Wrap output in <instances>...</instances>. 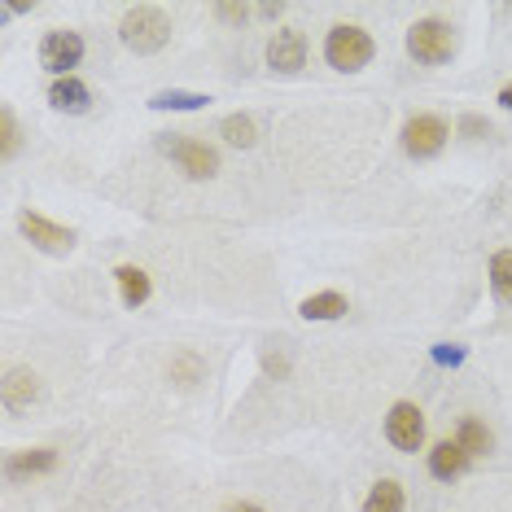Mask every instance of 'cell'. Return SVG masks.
Wrapping results in <instances>:
<instances>
[{"mask_svg": "<svg viewBox=\"0 0 512 512\" xmlns=\"http://www.w3.org/2000/svg\"><path fill=\"white\" fill-rule=\"evenodd\" d=\"M18 119H14V110H0V154L5 158H14L18 154Z\"/></svg>", "mask_w": 512, "mask_h": 512, "instance_id": "21", "label": "cell"}, {"mask_svg": "<svg viewBox=\"0 0 512 512\" xmlns=\"http://www.w3.org/2000/svg\"><path fill=\"white\" fill-rule=\"evenodd\" d=\"M499 106H504V110H512V84H508L504 92H499Z\"/></svg>", "mask_w": 512, "mask_h": 512, "instance_id": "25", "label": "cell"}, {"mask_svg": "<svg viewBox=\"0 0 512 512\" xmlns=\"http://www.w3.org/2000/svg\"><path fill=\"white\" fill-rule=\"evenodd\" d=\"M18 228H22V237H27L31 246H40V250H49V254H71V246H75V232L49 224L44 215H31L27 211V215L18 219Z\"/></svg>", "mask_w": 512, "mask_h": 512, "instance_id": "8", "label": "cell"}, {"mask_svg": "<svg viewBox=\"0 0 512 512\" xmlns=\"http://www.w3.org/2000/svg\"><path fill=\"white\" fill-rule=\"evenodd\" d=\"M442 145H447V123L442 119H434V114H416V119H407L403 149L412 158H434V154H442Z\"/></svg>", "mask_w": 512, "mask_h": 512, "instance_id": "5", "label": "cell"}, {"mask_svg": "<svg viewBox=\"0 0 512 512\" xmlns=\"http://www.w3.org/2000/svg\"><path fill=\"white\" fill-rule=\"evenodd\" d=\"M407 53H412L421 66H442L451 53H456V36H451L447 22L425 18V22H416V27L407 31Z\"/></svg>", "mask_w": 512, "mask_h": 512, "instance_id": "3", "label": "cell"}, {"mask_svg": "<svg viewBox=\"0 0 512 512\" xmlns=\"http://www.w3.org/2000/svg\"><path fill=\"white\" fill-rule=\"evenodd\" d=\"M267 62L281 75L302 71L307 66V40H302V31H276V40L267 44Z\"/></svg>", "mask_w": 512, "mask_h": 512, "instance_id": "9", "label": "cell"}, {"mask_svg": "<svg viewBox=\"0 0 512 512\" xmlns=\"http://www.w3.org/2000/svg\"><path fill=\"white\" fill-rule=\"evenodd\" d=\"M40 399V377L36 372H27V368H14L5 377V407L9 412H22V407H31Z\"/></svg>", "mask_w": 512, "mask_h": 512, "instance_id": "10", "label": "cell"}, {"mask_svg": "<svg viewBox=\"0 0 512 512\" xmlns=\"http://www.w3.org/2000/svg\"><path fill=\"white\" fill-rule=\"evenodd\" d=\"M149 106H154V110H202V106H211V97H202V92H180V88H171V92H158Z\"/></svg>", "mask_w": 512, "mask_h": 512, "instance_id": "19", "label": "cell"}, {"mask_svg": "<svg viewBox=\"0 0 512 512\" xmlns=\"http://www.w3.org/2000/svg\"><path fill=\"white\" fill-rule=\"evenodd\" d=\"M434 359H438V364H460L464 351H460V346H434Z\"/></svg>", "mask_w": 512, "mask_h": 512, "instance_id": "22", "label": "cell"}, {"mask_svg": "<svg viewBox=\"0 0 512 512\" xmlns=\"http://www.w3.org/2000/svg\"><path fill=\"white\" fill-rule=\"evenodd\" d=\"M119 40L132 53H158L162 44L171 40V22L154 5H136V9H127L123 22H119Z\"/></svg>", "mask_w": 512, "mask_h": 512, "instance_id": "1", "label": "cell"}, {"mask_svg": "<svg viewBox=\"0 0 512 512\" xmlns=\"http://www.w3.org/2000/svg\"><path fill=\"white\" fill-rule=\"evenodd\" d=\"M57 464V451L40 447V451H22V456H9V477H27V473H49Z\"/></svg>", "mask_w": 512, "mask_h": 512, "instance_id": "16", "label": "cell"}, {"mask_svg": "<svg viewBox=\"0 0 512 512\" xmlns=\"http://www.w3.org/2000/svg\"><path fill=\"white\" fill-rule=\"evenodd\" d=\"M219 132H224V141H228V145H237V149H250L254 141H259V127H254L250 114H228Z\"/></svg>", "mask_w": 512, "mask_h": 512, "instance_id": "17", "label": "cell"}, {"mask_svg": "<svg viewBox=\"0 0 512 512\" xmlns=\"http://www.w3.org/2000/svg\"><path fill=\"white\" fill-rule=\"evenodd\" d=\"M228 512H263V508H259V504H232Z\"/></svg>", "mask_w": 512, "mask_h": 512, "instance_id": "26", "label": "cell"}, {"mask_svg": "<svg viewBox=\"0 0 512 512\" xmlns=\"http://www.w3.org/2000/svg\"><path fill=\"white\" fill-rule=\"evenodd\" d=\"M298 311L307 320H337V316H346V298L342 294H316V298L302 302Z\"/></svg>", "mask_w": 512, "mask_h": 512, "instance_id": "18", "label": "cell"}, {"mask_svg": "<svg viewBox=\"0 0 512 512\" xmlns=\"http://www.w3.org/2000/svg\"><path fill=\"white\" fill-rule=\"evenodd\" d=\"M491 285L499 302H512V250H499L491 259Z\"/></svg>", "mask_w": 512, "mask_h": 512, "instance_id": "20", "label": "cell"}, {"mask_svg": "<svg viewBox=\"0 0 512 512\" xmlns=\"http://www.w3.org/2000/svg\"><path fill=\"white\" fill-rule=\"evenodd\" d=\"M464 469H469V451H464L460 442H438V447L429 451V473L442 477V482L460 477Z\"/></svg>", "mask_w": 512, "mask_h": 512, "instance_id": "11", "label": "cell"}, {"mask_svg": "<svg viewBox=\"0 0 512 512\" xmlns=\"http://www.w3.org/2000/svg\"><path fill=\"white\" fill-rule=\"evenodd\" d=\"M460 447L469 451V460H477V456H486V451L495 447V438H491V429H486L482 421H473V416H464L460 421Z\"/></svg>", "mask_w": 512, "mask_h": 512, "instance_id": "14", "label": "cell"}, {"mask_svg": "<svg viewBox=\"0 0 512 512\" xmlns=\"http://www.w3.org/2000/svg\"><path fill=\"white\" fill-rule=\"evenodd\" d=\"M79 57H84V40H79V31H49L40 44V62L44 71L53 75H71V66H79Z\"/></svg>", "mask_w": 512, "mask_h": 512, "instance_id": "7", "label": "cell"}, {"mask_svg": "<svg viewBox=\"0 0 512 512\" xmlns=\"http://www.w3.org/2000/svg\"><path fill=\"white\" fill-rule=\"evenodd\" d=\"M386 438L399 451H421V442H425V416H421V407H416V403H394L390 416H386Z\"/></svg>", "mask_w": 512, "mask_h": 512, "instance_id": "6", "label": "cell"}, {"mask_svg": "<svg viewBox=\"0 0 512 512\" xmlns=\"http://www.w3.org/2000/svg\"><path fill=\"white\" fill-rule=\"evenodd\" d=\"M49 101H53V110H66V114H84L88 110V101H92V92L79 84L75 75H66V79H57V84L49 88Z\"/></svg>", "mask_w": 512, "mask_h": 512, "instance_id": "12", "label": "cell"}, {"mask_svg": "<svg viewBox=\"0 0 512 512\" xmlns=\"http://www.w3.org/2000/svg\"><path fill=\"white\" fill-rule=\"evenodd\" d=\"M158 149L171 162H176L184 176H193V180H211L215 171H219V154H215V149L202 145V141H189V136H162Z\"/></svg>", "mask_w": 512, "mask_h": 512, "instance_id": "4", "label": "cell"}, {"mask_svg": "<svg viewBox=\"0 0 512 512\" xmlns=\"http://www.w3.org/2000/svg\"><path fill=\"white\" fill-rule=\"evenodd\" d=\"M250 9H241V5H219V18L224 22H246Z\"/></svg>", "mask_w": 512, "mask_h": 512, "instance_id": "23", "label": "cell"}, {"mask_svg": "<svg viewBox=\"0 0 512 512\" xmlns=\"http://www.w3.org/2000/svg\"><path fill=\"white\" fill-rule=\"evenodd\" d=\"M364 512H403V486L394 477H381L364 499Z\"/></svg>", "mask_w": 512, "mask_h": 512, "instance_id": "13", "label": "cell"}, {"mask_svg": "<svg viewBox=\"0 0 512 512\" xmlns=\"http://www.w3.org/2000/svg\"><path fill=\"white\" fill-rule=\"evenodd\" d=\"M114 276H119V289H123V302H127V307H141V302H149V276L141 272V267L123 263Z\"/></svg>", "mask_w": 512, "mask_h": 512, "instance_id": "15", "label": "cell"}, {"mask_svg": "<svg viewBox=\"0 0 512 512\" xmlns=\"http://www.w3.org/2000/svg\"><path fill=\"white\" fill-rule=\"evenodd\" d=\"M171 372H184V381H193L197 377V359L193 355H180V364L171 368Z\"/></svg>", "mask_w": 512, "mask_h": 512, "instance_id": "24", "label": "cell"}, {"mask_svg": "<svg viewBox=\"0 0 512 512\" xmlns=\"http://www.w3.org/2000/svg\"><path fill=\"white\" fill-rule=\"evenodd\" d=\"M324 57H329L333 71H364L372 62V36L364 27H333L324 40Z\"/></svg>", "mask_w": 512, "mask_h": 512, "instance_id": "2", "label": "cell"}]
</instances>
